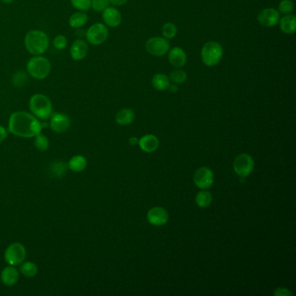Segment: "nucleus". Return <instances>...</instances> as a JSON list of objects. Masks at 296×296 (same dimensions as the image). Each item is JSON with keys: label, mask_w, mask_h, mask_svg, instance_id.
<instances>
[{"label": "nucleus", "mask_w": 296, "mask_h": 296, "mask_svg": "<svg viewBox=\"0 0 296 296\" xmlns=\"http://www.w3.org/2000/svg\"><path fill=\"white\" fill-rule=\"evenodd\" d=\"M42 128L39 119L27 112H15L9 118L8 131L21 138H33L41 132Z\"/></svg>", "instance_id": "obj_1"}, {"label": "nucleus", "mask_w": 296, "mask_h": 296, "mask_svg": "<svg viewBox=\"0 0 296 296\" xmlns=\"http://www.w3.org/2000/svg\"><path fill=\"white\" fill-rule=\"evenodd\" d=\"M50 46V39L46 32L40 30H32L25 37V49L33 56H39L46 53Z\"/></svg>", "instance_id": "obj_2"}, {"label": "nucleus", "mask_w": 296, "mask_h": 296, "mask_svg": "<svg viewBox=\"0 0 296 296\" xmlns=\"http://www.w3.org/2000/svg\"><path fill=\"white\" fill-rule=\"evenodd\" d=\"M29 108L32 114L40 120H47L53 115V103L47 96L42 93H37L31 97Z\"/></svg>", "instance_id": "obj_3"}, {"label": "nucleus", "mask_w": 296, "mask_h": 296, "mask_svg": "<svg viewBox=\"0 0 296 296\" xmlns=\"http://www.w3.org/2000/svg\"><path fill=\"white\" fill-rule=\"evenodd\" d=\"M26 70L29 75L38 80L46 79L52 71V63L47 58L39 56L32 57L26 64Z\"/></svg>", "instance_id": "obj_4"}, {"label": "nucleus", "mask_w": 296, "mask_h": 296, "mask_svg": "<svg viewBox=\"0 0 296 296\" xmlns=\"http://www.w3.org/2000/svg\"><path fill=\"white\" fill-rule=\"evenodd\" d=\"M223 56V46L216 41H209L202 46L201 57L203 63L209 67L216 66Z\"/></svg>", "instance_id": "obj_5"}, {"label": "nucleus", "mask_w": 296, "mask_h": 296, "mask_svg": "<svg viewBox=\"0 0 296 296\" xmlns=\"http://www.w3.org/2000/svg\"><path fill=\"white\" fill-rule=\"evenodd\" d=\"M4 258L8 265L18 267L25 261L26 248L20 242H12L4 251Z\"/></svg>", "instance_id": "obj_6"}, {"label": "nucleus", "mask_w": 296, "mask_h": 296, "mask_svg": "<svg viewBox=\"0 0 296 296\" xmlns=\"http://www.w3.org/2000/svg\"><path fill=\"white\" fill-rule=\"evenodd\" d=\"M85 36L88 43L92 46H100L108 39L109 30L105 24L96 23L88 29Z\"/></svg>", "instance_id": "obj_7"}, {"label": "nucleus", "mask_w": 296, "mask_h": 296, "mask_svg": "<svg viewBox=\"0 0 296 296\" xmlns=\"http://www.w3.org/2000/svg\"><path fill=\"white\" fill-rule=\"evenodd\" d=\"M234 170L240 178H246L252 173L254 170V162L250 155L240 154L234 161Z\"/></svg>", "instance_id": "obj_8"}, {"label": "nucleus", "mask_w": 296, "mask_h": 296, "mask_svg": "<svg viewBox=\"0 0 296 296\" xmlns=\"http://www.w3.org/2000/svg\"><path fill=\"white\" fill-rule=\"evenodd\" d=\"M147 52L155 57H163L170 51V43L164 38L155 37L148 39L145 44Z\"/></svg>", "instance_id": "obj_9"}, {"label": "nucleus", "mask_w": 296, "mask_h": 296, "mask_svg": "<svg viewBox=\"0 0 296 296\" xmlns=\"http://www.w3.org/2000/svg\"><path fill=\"white\" fill-rule=\"evenodd\" d=\"M213 181H214V174L209 168L201 167L195 171L194 175V182L196 185V187L202 189H207L211 187Z\"/></svg>", "instance_id": "obj_10"}, {"label": "nucleus", "mask_w": 296, "mask_h": 296, "mask_svg": "<svg viewBox=\"0 0 296 296\" xmlns=\"http://www.w3.org/2000/svg\"><path fill=\"white\" fill-rule=\"evenodd\" d=\"M258 22L265 27H273L279 24L280 12L274 8L263 9L257 16Z\"/></svg>", "instance_id": "obj_11"}, {"label": "nucleus", "mask_w": 296, "mask_h": 296, "mask_svg": "<svg viewBox=\"0 0 296 296\" xmlns=\"http://www.w3.org/2000/svg\"><path fill=\"white\" fill-rule=\"evenodd\" d=\"M50 118V127L54 132H66L70 127V119L65 114L55 113Z\"/></svg>", "instance_id": "obj_12"}, {"label": "nucleus", "mask_w": 296, "mask_h": 296, "mask_svg": "<svg viewBox=\"0 0 296 296\" xmlns=\"http://www.w3.org/2000/svg\"><path fill=\"white\" fill-rule=\"evenodd\" d=\"M147 217L150 224H152L154 226H162L167 223L169 220V213L166 209L162 207H154L149 210Z\"/></svg>", "instance_id": "obj_13"}, {"label": "nucleus", "mask_w": 296, "mask_h": 296, "mask_svg": "<svg viewBox=\"0 0 296 296\" xmlns=\"http://www.w3.org/2000/svg\"><path fill=\"white\" fill-rule=\"evenodd\" d=\"M88 53H89V46L87 42L83 39L75 40L70 46V57L75 61L84 59L87 56Z\"/></svg>", "instance_id": "obj_14"}, {"label": "nucleus", "mask_w": 296, "mask_h": 296, "mask_svg": "<svg viewBox=\"0 0 296 296\" xmlns=\"http://www.w3.org/2000/svg\"><path fill=\"white\" fill-rule=\"evenodd\" d=\"M20 272L14 266L8 265L0 274V280L6 287H12L18 283Z\"/></svg>", "instance_id": "obj_15"}, {"label": "nucleus", "mask_w": 296, "mask_h": 296, "mask_svg": "<svg viewBox=\"0 0 296 296\" xmlns=\"http://www.w3.org/2000/svg\"><path fill=\"white\" fill-rule=\"evenodd\" d=\"M103 20L105 22V25L114 28L121 24L122 15L117 8L109 6L103 11Z\"/></svg>", "instance_id": "obj_16"}, {"label": "nucleus", "mask_w": 296, "mask_h": 296, "mask_svg": "<svg viewBox=\"0 0 296 296\" xmlns=\"http://www.w3.org/2000/svg\"><path fill=\"white\" fill-rule=\"evenodd\" d=\"M169 61L171 65L181 68L187 63V55L181 47H174L169 53Z\"/></svg>", "instance_id": "obj_17"}, {"label": "nucleus", "mask_w": 296, "mask_h": 296, "mask_svg": "<svg viewBox=\"0 0 296 296\" xmlns=\"http://www.w3.org/2000/svg\"><path fill=\"white\" fill-rule=\"evenodd\" d=\"M140 148L148 153L154 152L159 146V140L154 135H145L138 142Z\"/></svg>", "instance_id": "obj_18"}, {"label": "nucleus", "mask_w": 296, "mask_h": 296, "mask_svg": "<svg viewBox=\"0 0 296 296\" xmlns=\"http://www.w3.org/2000/svg\"><path fill=\"white\" fill-rule=\"evenodd\" d=\"M280 28L286 34H294L296 32V18L295 15H286L280 19Z\"/></svg>", "instance_id": "obj_19"}, {"label": "nucleus", "mask_w": 296, "mask_h": 296, "mask_svg": "<svg viewBox=\"0 0 296 296\" xmlns=\"http://www.w3.org/2000/svg\"><path fill=\"white\" fill-rule=\"evenodd\" d=\"M68 167L76 173L82 172L87 167V159L82 155H75L69 161Z\"/></svg>", "instance_id": "obj_20"}, {"label": "nucleus", "mask_w": 296, "mask_h": 296, "mask_svg": "<svg viewBox=\"0 0 296 296\" xmlns=\"http://www.w3.org/2000/svg\"><path fill=\"white\" fill-rule=\"evenodd\" d=\"M135 118V112L131 109H122L116 115V121L119 125H129Z\"/></svg>", "instance_id": "obj_21"}, {"label": "nucleus", "mask_w": 296, "mask_h": 296, "mask_svg": "<svg viewBox=\"0 0 296 296\" xmlns=\"http://www.w3.org/2000/svg\"><path fill=\"white\" fill-rule=\"evenodd\" d=\"M88 15L84 11H77L70 16L69 18V25L71 28L78 29L87 24Z\"/></svg>", "instance_id": "obj_22"}, {"label": "nucleus", "mask_w": 296, "mask_h": 296, "mask_svg": "<svg viewBox=\"0 0 296 296\" xmlns=\"http://www.w3.org/2000/svg\"><path fill=\"white\" fill-rule=\"evenodd\" d=\"M170 84H171L170 77L165 74H156L152 78V85L157 91H166L170 86Z\"/></svg>", "instance_id": "obj_23"}, {"label": "nucleus", "mask_w": 296, "mask_h": 296, "mask_svg": "<svg viewBox=\"0 0 296 296\" xmlns=\"http://www.w3.org/2000/svg\"><path fill=\"white\" fill-rule=\"evenodd\" d=\"M18 270L26 278H32L38 274L39 268L38 265L33 261H24L21 265H19Z\"/></svg>", "instance_id": "obj_24"}, {"label": "nucleus", "mask_w": 296, "mask_h": 296, "mask_svg": "<svg viewBox=\"0 0 296 296\" xmlns=\"http://www.w3.org/2000/svg\"><path fill=\"white\" fill-rule=\"evenodd\" d=\"M212 195L210 192L202 190L199 192L198 194L195 196V202L200 208H207L209 207L211 202H212Z\"/></svg>", "instance_id": "obj_25"}, {"label": "nucleus", "mask_w": 296, "mask_h": 296, "mask_svg": "<svg viewBox=\"0 0 296 296\" xmlns=\"http://www.w3.org/2000/svg\"><path fill=\"white\" fill-rule=\"evenodd\" d=\"M34 138V146L39 150V151H46L49 149L50 141L48 137L40 132L37 136L33 137Z\"/></svg>", "instance_id": "obj_26"}, {"label": "nucleus", "mask_w": 296, "mask_h": 296, "mask_svg": "<svg viewBox=\"0 0 296 296\" xmlns=\"http://www.w3.org/2000/svg\"><path fill=\"white\" fill-rule=\"evenodd\" d=\"M162 33H163L164 39H174L178 33V28L173 23H166L162 28Z\"/></svg>", "instance_id": "obj_27"}, {"label": "nucleus", "mask_w": 296, "mask_h": 296, "mask_svg": "<svg viewBox=\"0 0 296 296\" xmlns=\"http://www.w3.org/2000/svg\"><path fill=\"white\" fill-rule=\"evenodd\" d=\"M170 80L172 81L175 84H183L187 80V74L181 70H174L170 74Z\"/></svg>", "instance_id": "obj_28"}, {"label": "nucleus", "mask_w": 296, "mask_h": 296, "mask_svg": "<svg viewBox=\"0 0 296 296\" xmlns=\"http://www.w3.org/2000/svg\"><path fill=\"white\" fill-rule=\"evenodd\" d=\"M70 3L79 11H87L91 8V0H70Z\"/></svg>", "instance_id": "obj_29"}, {"label": "nucleus", "mask_w": 296, "mask_h": 296, "mask_svg": "<svg viewBox=\"0 0 296 296\" xmlns=\"http://www.w3.org/2000/svg\"><path fill=\"white\" fill-rule=\"evenodd\" d=\"M27 82V75L24 71H17L12 77V84L16 87H23Z\"/></svg>", "instance_id": "obj_30"}, {"label": "nucleus", "mask_w": 296, "mask_h": 296, "mask_svg": "<svg viewBox=\"0 0 296 296\" xmlns=\"http://www.w3.org/2000/svg\"><path fill=\"white\" fill-rule=\"evenodd\" d=\"M294 7V3L291 0H282L279 4V12L284 15L291 14Z\"/></svg>", "instance_id": "obj_31"}, {"label": "nucleus", "mask_w": 296, "mask_h": 296, "mask_svg": "<svg viewBox=\"0 0 296 296\" xmlns=\"http://www.w3.org/2000/svg\"><path fill=\"white\" fill-rule=\"evenodd\" d=\"M53 45L55 49L59 50V51H63V50L65 49L67 47V45H68V39H67L65 36L60 34V35L56 36V37L54 38V39H53Z\"/></svg>", "instance_id": "obj_32"}, {"label": "nucleus", "mask_w": 296, "mask_h": 296, "mask_svg": "<svg viewBox=\"0 0 296 296\" xmlns=\"http://www.w3.org/2000/svg\"><path fill=\"white\" fill-rule=\"evenodd\" d=\"M109 5L110 0H91V8L98 12L105 11Z\"/></svg>", "instance_id": "obj_33"}, {"label": "nucleus", "mask_w": 296, "mask_h": 296, "mask_svg": "<svg viewBox=\"0 0 296 296\" xmlns=\"http://www.w3.org/2000/svg\"><path fill=\"white\" fill-rule=\"evenodd\" d=\"M275 296H291L292 294L289 291L288 289H284V288H279V289L275 290L274 293Z\"/></svg>", "instance_id": "obj_34"}, {"label": "nucleus", "mask_w": 296, "mask_h": 296, "mask_svg": "<svg viewBox=\"0 0 296 296\" xmlns=\"http://www.w3.org/2000/svg\"><path fill=\"white\" fill-rule=\"evenodd\" d=\"M8 136L7 129L4 128V126L0 125V144L6 139Z\"/></svg>", "instance_id": "obj_35"}, {"label": "nucleus", "mask_w": 296, "mask_h": 296, "mask_svg": "<svg viewBox=\"0 0 296 296\" xmlns=\"http://www.w3.org/2000/svg\"><path fill=\"white\" fill-rule=\"evenodd\" d=\"M128 0H110V4L115 6H122L127 3Z\"/></svg>", "instance_id": "obj_36"}, {"label": "nucleus", "mask_w": 296, "mask_h": 296, "mask_svg": "<svg viewBox=\"0 0 296 296\" xmlns=\"http://www.w3.org/2000/svg\"><path fill=\"white\" fill-rule=\"evenodd\" d=\"M171 92L172 93H176L177 91H178V87L176 84H170V86L168 88Z\"/></svg>", "instance_id": "obj_37"}, {"label": "nucleus", "mask_w": 296, "mask_h": 296, "mask_svg": "<svg viewBox=\"0 0 296 296\" xmlns=\"http://www.w3.org/2000/svg\"><path fill=\"white\" fill-rule=\"evenodd\" d=\"M129 143L131 144V145H136V144H138V139L136 138V137H131L130 139L129 140Z\"/></svg>", "instance_id": "obj_38"}, {"label": "nucleus", "mask_w": 296, "mask_h": 296, "mask_svg": "<svg viewBox=\"0 0 296 296\" xmlns=\"http://www.w3.org/2000/svg\"><path fill=\"white\" fill-rule=\"evenodd\" d=\"M0 1H1L2 3H4V4H12L15 0H0Z\"/></svg>", "instance_id": "obj_39"}]
</instances>
